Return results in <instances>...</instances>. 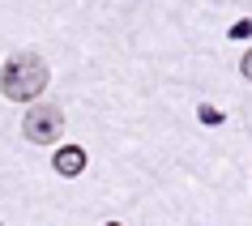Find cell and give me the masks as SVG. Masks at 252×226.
I'll return each instance as SVG.
<instances>
[{
	"instance_id": "obj_1",
	"label": "cell",
	"mask_w": 252,
	"mask_h": 226,
	"mask_svg": "<svg viewBox=\"0 0 252 226\" xmlns=\"http://www.w3.org/2000/svg\"><path fill=\"white\" fill-rule=\"evenodd\" d=\"M47 90V64H43L39 52H17L4 60L0 68V94L13 98V103H26V98H39Z\"/></svg>"
},
{
	"instance_id": "obj_2",
	"label": "cell",
	"mask_w": 252,
	"mask_h": 226,
	"mask_svg": "<svg viewBox=\"0 0 252 226\" xmlns=\"http://www.w3.org/2000/svg\"><path fill=\"white\" fill-rule=\"evenodd\" d=\"M22 133H26L30 145H52L64 133V111L56 103H30L26 107V120H22Z\"/></svg>"
},
{
	"instance_id": "obj_3",
	"label": "cell",
	"mask_w": 252,
	"mask_h": 226,
	"mask_svg": "<svg viewBox=\"0 0 252 226\" xmlns=\"http://www.w3.org/2000/svg\"><path fill=\"white\" fill-rule=\"evenodd\" d=\"M56 175H64V179H77L81 171H86V149L81 145H60L56 149V158H52Z\"/></svg>"
},
{
	"instance_id": "obj_4",
	"label": "cell",
	"mask_w": 252,
	"mask_h": 226,
	"mask_svg": "<svg viewBox=\"0 0 252 226\" xmlns=\"http://www.w3.org/2000/svg\"><path fill=\"white\" fill-rule=\"evenodd\" d=\"M197 120L205 128H218V124H226V111H218L214 103H197Z\"/></svg>"
},
{
	"instance_id": "obj_5",
	"label": "cell",
	"mask_w": 252,
	"mask_h": 226,
	"mask_svg": "<svg viewBox=\"0 0 252 226\" xmlns=\"http://www.w3.org/2000/svg\"><path fill=\"white\" fill-rule=\"evenodd\" d=\"M226 34H231V39H248V34H252V17H239V22L226 30Z\"/></svg>"
},
{
	"instance_id": "obj_6",
	"label": "cell",
	"mask_w": 252,
	"mask_h": 226,
	"mask_svg": "<svg viewBox=\"0 0 252 226\" xmlns=\"http://www.w3.org/2000/svg\"><path fill=\"white\" fill-rule=\"evenodd\" d=\"M239 73H244V81H252V52H244V60H239Z\"/></svg>"
},
{
	"instance_id": "obj_7",
	"label": "cell",
	"mask_w": 252,
	"mask_h": 226,
	"mask_svg": "<svg viewBox=\"0 0 252 226\" xmlns=\"http://www.w3.org/2000/svg\"><path fill=\"white\" fill-rule=\"evenodd\" d=\"M107 226H124V222H107Z\"/></svg>"
}]
</instances>
